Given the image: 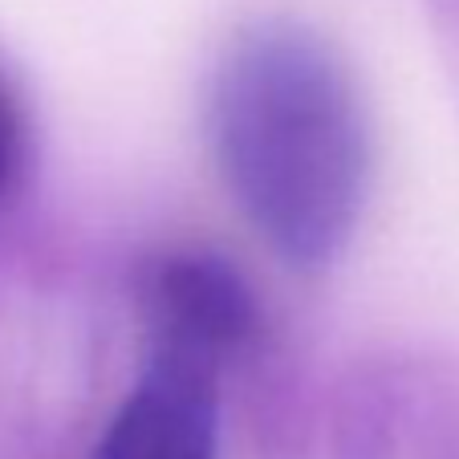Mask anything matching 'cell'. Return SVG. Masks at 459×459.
I'll list each match as a JSON object with an SVG mask.
<instances>
[{
    "instance_id": "cell-1",
    "label": "cell",
    "mask_w": 459,
    "mask_h": 459,
    "mask_svg": "<svg viewBox=\"0 0 459 459\" xmlns=\"http://www.w3.org/2000/svg\"><path fill=\"white\" fill-rule=\"evenodd\" d=\"M212 139L240 212L293 269L350 244L370 179V130L350 70L317 33L264 21L228 49Z\"/></svg>"
},
{
    "instance_id": "cell-2",
    "label": "cell",
    "mask_w": 459,
    "mask_h": 459,
    "mask_svg": "<svg viewBox=\"0 0 459 459\" xmlns=\"http://www.w3.org/2000/svg\"><path fill=\"white\" fill-rule=\"evenodd\" d=\"M155 354L220 374L256 338V301L244 277L212 252H167L143 281Z\"/></svg>"
},
{
    "instance_id": "cell-4",
    "label": "cell",
    "mask_w": 459,
    "mask_h": 459,
    "mask_svg": "<svg viewBox=\"0 0 459 459\" xmlns=\"http://www.w3.org/2000/svg\"><path fill=\"white\" fill-rule=\"evenodd\" d=\"M25 163V130H21V114L13 98L0 90V200L9 195L17 183V171Z\"/></svg>"
},
{
    "instance_id": "cell-3",
    "label": "cell",
    "mask_w": 459,
    "mask_h": 459,
    "mask_svg": "<svg viewBox=\"0 0 459 459\" xmlns=\"http://www.w3.org/2000/svg\"><path fill=\"white\" fill-rule=\"evenodd\" d=\"M220 374L151 354L139 386L110 419L94 459H216Z\"/></svg>"
}]
</instances>
